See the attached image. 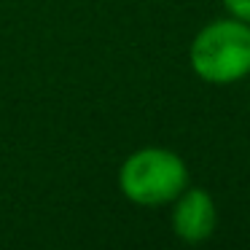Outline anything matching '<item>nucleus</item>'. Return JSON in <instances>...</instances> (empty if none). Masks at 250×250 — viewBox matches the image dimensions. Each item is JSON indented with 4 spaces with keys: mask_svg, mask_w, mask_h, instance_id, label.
I'll return each instance as SVG.
<instances>
[{
    "mask_svg": "<svg viewBox=\"0 0 250 250\" xmlns=\"http://www.w3.org/2000/svg\"><path fill=\"white\" fill-rule=\"evenodd\" d=\"M223 8L229 11V17H237L250 24V0H223Z\"/></svg>",
    "mask_w": 250,
    "mask_h": 250,
    "instance_id": "obj_4",
    "label": "nucleus"
},
{
    "mask_svg": "<svg viewBox=\"0 0 250 250\" xmlns=\"http://www.w3.org/2000/svg\"><path fill=\"white\" fill-rule=\"evenodd\" d=\"M188 62L196 78L229 86L250 76V24L237 17L215 19L194 35Z\"/></svg>",
    "mask_w": 250,
    "mask_h": 250,
    "instance_id": "obj_1",
    "label": "nucleus"
},
{
    "mask_svg": "<svg viewBox=\"0 0 250 250\" xmlns=\"http://www.w3.org/2000/svg\"><path fill=\"white\" fill-rule=\"evenodd\" d=\"M188 186V167L169 148L146 146L121 162L119 188L137 207H162Z\"/></svg>",
    "mask_w": 250,
    "mask_h": 250,
    "instance_id": "obj_2",
    "label": "nucleus"
},
{
    "mask_svg": "<svg viewBox=\"0 0 250 250\" xmlns=\"http://www.w3.org/2000/svg\"><path fill=\"white\" fill-rule=\"evenodd\" d=\"M218 210L205 188L186 186L172 199V231L186 245H202L215 234Z\"/></svg>",
    "mask_w": 250,
    "mask_h": 250,
    "instance_id": "obj_3",
    "label": "nucleus"
}]
</instances>
